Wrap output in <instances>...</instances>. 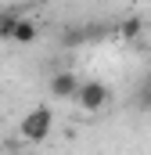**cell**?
<instances>
[{
	"label": "cell",
	"mask_w": 151,
	"mask_h": 155,
	"mask_svg": "<svg viewBox=\"0 0 151 155\" xmlns=\"http://www.w3.org/2000/svg\"><path fill=\"white\" fill-rule=\"evenodd\" d=\"M50 126H54V112H50L47 105H36L33 112H25V116H22V123H18V134H22V141L40 144V141H47Z\"/></svg>",
	"instance_id": "cell-1"
},
{
	"label": "cell",
	"mask_w": 151,
	"mask_h": 155,
	"mask_svg": "<svg viewBox=\"0 0 151 155\" xmlns=\"http://www.w3.org/2000/svg\"><path fill=\"white\" fill-rule=\"evenodd\" d=\"M72 101L83 108V112H101V108L112 101V87H108V83H101V79H79Z\"/></svg>",
	"instance_id": "cell-2"
},
{
	"label": "cell",
	"mask_w": 151,
	"mask_h": 155,
	"mask_svg": "<svg viewBox=\"0 0 151 155\" xmlns=\"http://www.w3.org/2000/svg\"><path fill=\"white\" fill-rule=\"evenodd\" d=\"M76 87H79V76H76L72 69H58L54 76L47 79V90H50V97H58V101H72Z\"/></svg>",
	"instance_id": "cell-3"
},
{
	"label": "cell",
	"mask_w": 151,
	"mask_h": 155,
	"mask_svg": "<svg viewBox=\"0 0 151 155\" xmlns=\"http://www.w3.org/2000/svg\"><path fill=\"white\" fill-rule=\"evenodd\" d=\"M36 36H40V29L29 22V18H22V15H18V22L11 25V36H7V43H36Z\"/></svg>",
	"instance_id": "cell-4"
},
{
	"label": "cell",
	"mask_w": 151,
	"mask_h": 155,
	"mask_svg": "<svg viewBox=\"0 0 151 155\" xmlns=\"http://www.w3.org/2000/svg\"><path fill=\"white\" fill-rule=\"evenodd\" d=\"M140 33H144V22H140V18H126V22L119 25V36L122 40H137Z\"/></svg>",
	"instance_id": "cell-5"
},
{
	"label": "cell",
	"mask_w": 151,
	"mask_h": 155,
	"mask_svg": "<svg viewBox=\"0 0 151 155\" xmlns=\"http://www.w3.org/2000/svg\"><path fill=\"white\" fill-rule=\"evenodd\" d=\"M18 22V11H0V40L11 36V25Z\"/></svg>",
	"instance_id": "cell-6"
},
{
	"label": "cell",
	"mask_w": 151,
	"mask_h": 155,
	"mask_svg": "<svg viewBox=\"0 0 151 155\" xmlns=\"http://www.w3.org/2000/svg\"><path fill=\"white\" fill-rule=\"evenodd\" d=\"M144 108H151V87L144 90Z\"/></svg>",
	"instance_id": "cell-7"
}]
</instances>
